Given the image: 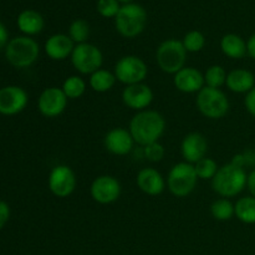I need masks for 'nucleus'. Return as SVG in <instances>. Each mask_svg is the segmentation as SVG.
<instances>
[{
  "label": "nucleus",
  "mask_w": 255,
  "mask_h": 255,
  "mask_svg": "<svg viewBox=\"0 0 255 255\" xmlns=\"http://www.w3.org/2000/svg\"><path fill=\"white\" fill-rule=\"evenodd\" d=\"M129 133L134 143L141 147L158 142L166 131V120L154 110H143L134 115L129 121Z\"/></svg>",
  "instance_id": "nucleus-1"
},
{
  "label": "nucleus",
  "mask_w": 255,
  "mask_h": 255,
  "mask_svg": "<svg viewBox=\"0 0 255 255\" xmlns=\"http://www.w3.org/2000/svg\"><path fill=\"white\" fill-rule=\"evenodd\" d=\"M247 181L248 174L246 168L229 162L219 167L218 172L212 179V188L222 198H233L244 191Z\"/></svg>",
  "instance_id": "nucleus-2"
},
{
  "label": "nucleus",
  "mask_w": 255,
  "mask_h": 255,
  "mask_svg": "<svg viewBox=\"0 0 255 255\" xmlns=\"http://www.w3.org/2000/svg\"><path fill=\"white\" fill-rule=\"evenodd\" d=\"M147 24V12L138 4H125L115 17L116 30L121 36L133 39L143 32Z\"/></svg>",
  "instance_id": "nucleus-3"
},
{
  "label": "nucleus",
  "mask_w": 255,
  "mask_h": 255,
  "mask_svg": "<svg viewBox=\"0 0 255 255\" xmlns=\"http://www.w3.org/2000/svg\"><path fill=\"white\" fill-rule=\"evenodd\" d=\"M167 187L168 191L177 198L188 197L196 189L198 183L194 164L188 162H178L174 164L167 176Z\"/></svg>",
  "instance_id": "nucleus-4"
},
{
  "label": "nucleus",
  "mask_w": 255,
  "mask_h": 255,
  "mask_svg": "<svg viewBox=\"0 0 255 255\" xmlns=\"http://www.w3.org/2000/svg\"><path fill=\"white\" fill-rule=\"evenodd\" d=\"M187 54L182 41L168 39L161 42L156 50V61L159 69L169 75H174L186 66Z\"/></svg>",
  "instance_id": "nucleus-5"
},
{
  "label": "nucleus",
  "mask_w": 255,
  "mask_h": 255,
  "mask_svg": "<svg viewBox=\"0 0 255 255\" xmlns=\"http://www.w3.org/2000/svg\"><path fill=\"white\" fill-rule=\"evenodd\" d=\"M196 105L204 117L211 120H221L228 114L229 100L221 89L204 86L197 94Z\"/></svg>",
  "instance_id": "nucleus-6"
},
{
  "label": "nucleus",
  "mask_w": 255,
  "mask_h": 255,
  "mask_svg": "<svg viewBox=\"0 0 255 255\" xmlns=\"http://www.w3.org/2000/svg\"><path fill=\"white\" fill-rule=\"evenodd\" d=\"M6 59L17 69L29 67L39 59L40 46L29 36H19L12 39L6 46Z\"/></svg>",
  "instance_id": "nucleus-7"
},
{
  "label": "nucleus",
  "mask_w": 255,
  "mask_h": 255,
  "mask_svg": "<svg viewBox=\"0 0 255 255\" xmlns=\"http://www.w3.org/2000/svg\"><path fill=\"white\" fill-rule=\"evenodd\" d=\"M70 60L74 69L79 74L92 75L95 71L102 69L104 54L96 45L84 42V44L75 45Z\"/></svg>",
  "instance_id": "nucleus-8"
},
{
  "label": "nucleus",
  "mask_w": 255,
  "mask_h": 255,
  "mask_svg": "<svg viewBox=\"0 0 255 255\" xmlns=\"http://www.w3.org/2000/svg\"><path fill=\"white\" fill-rule=\"evenodd\" d=\"M114 74L117 81L129 86V85L143 82L148 75V67L139 56L126 55L116 62Z\"/></svg>",
  "instance_id": "nucleus-9"
},
{
  "label": "nucleus",
  "mask_w": 255,
  "mask_h": 255,
  "mask_svg": "<svg viewBox=\"0 0 255 255\" xmlns=\"http://www.w3.org/2000/svg\"><path fill=\"white\" fill-rule=\"evenodd\" d=\"M50 192L57 198H67L75 192L77 178L71 167L66 164H57L51 169L47 179Z\"/></svg>",
  "instance_id": "nucleus-10"
},
{
  "label": "nucleus",
  "mask_w": 255,
  "mask_h": 255,
  "mask_svg": "<svg viewBox=\"0 0 255 255\" xmlns=\"http://www.w3.org/2000/svg\"><path fill=\"white\" fill-rule=\"evenodd\" d=\"M121 183L114 176L102 174L92 181L90 187L91 198L99 204H112L121 197Z\"/></svg>",
  "instance_id": "nucleus-11"
},
{
  "label": "nucleus",
  "mask_w": 255,
  "mask_h": 255,
  "mask_svg": "<svg viewBox=\"0 0 255 255\" xmlns=\"http://www.w3.org/2000/svg\"><path fill=\"white\" fill-rule=\"evenodd\" d=\"M69 99L64 94L61 87H47L37 100V109L42 116L55 119L61 116L67 107Z\"/></svg>",
  "instance_id": "nucleus-12"
},
{
  "label": "nucleus",
  "mask_w": 255,
  "mask_h": 255,
  "mask_svg": "<svg viewBox=\"0 0 255 255\" xmlns=\"http://www.w3.org/2000/svg\"><path fill=\"white\" fill-rule=\"evenodd\" d=\"M154 95L151 87L144 82L126 86L122 91V101L128 109L133 111H143L148 110L153 102Z\"/></svg>",
  "instance_id": "nucleus-13"
},
{
  "label": "nucleus",
  "mask_w": 255,
  "mask_h": 255,
  "mask_svg": "<svg viewBox=\"0 0 255 255\" xmlns=\"http://www.w3.org/2000/svg\"><path fill=\"white\" fill-rule=\"evenodd\" d=\"M29 97L19 86H6L0 90V114L11 116L26 107Z\"/></svg>",
  "instance_id": "nucleus-14"
},
{
  "label": "nucleus",
  "mask_w": 255,
  "mask_h": 255,
  "mask_svg": "<svg viewBox=\"0 0 255 255\" xmlns=\"http://www.w3.org/2000/svg\"><path fill=\"white\" fill-rule=\"evenodd\" d=\"M207 152H208V141L199 132H191L182 139L181 153L184 162L196 164L202 158L207 157Z\"/></svg>",
  "instance_id": "nucleus-15"
},
{
  "label": "nucleus",
  "mask_w": 255,
  "mask_h": 255,
  "mask_svg": "<svg viewBox=\"0 0 255 255\" xmlns=\"http://www.w3.org/2000/svg\"><path fill=\"white\" fill-rule=\"evenodd\" d=\"M104 144L110 153L115 156H126L133 149L134 139L128 129L115 127L106 133Z\"/></svg>",
  "instance_id": "nucleus-16"
},
{
  "label": "nucleus",
  "mask_w": 255,
  "mask_h": 255,
  "mask_svg": "<svg viewBox=\"0 0 255 255\" xmlns=\"http://www.w3.org/2000/svg\"><path fill=\"white\" fill-rule=\"evenodd\" d=\"M173 85L183 94H198L206 86L204 75L196 67L184 66L173 75Z\"/></svg>",
  "instance_id": "nucleus-17"
},
{
  "label": "nucleus",
  "mask_w": 255,
  "mask_h": 255,
  "mask_svg": "<svg viewBox=\"0 0 255 255\" xmlns=\"http://www.w3.org/2000/svg\"><path fill=\"white\" fill-rule=\"evenodd\" d=\"M136 183L139 191L151 197L159 196L166 189V179L156 168L146 167L137 173Z\"/></svg>",
  "instance_id": "nucleus-18"
},
{
  "label": "nucleus",
  "mask_w": 255,
  "mask_h": 255,
  "mask_svg": "<svg viewBox=\"0 0 255 255\" xmlns=\"http://www.w3.org/2000/svg\"><path fill=\"white\" fill-rule=\"evenodd\" d=\"M44 49L49 59L54 61H64L71 57L75 49V42L70 39L69 35L55 34L46 40Z\"/></svg>",
  "instance_id": "nucleus-19"
},
{
  "label": "nucleus",
  "mask_w": 255,
  "mask_h": 255,
  "mask_svg": "<svg viewBox=\"0 0 255 255\" xmlns=\"http://www.w3.org/2000/svg\"><path fill=\"white\" fill-rule=\"evenodd\" d=\"M226 86L234 94H248L255 87V76L247 69H234L227 75Z\"/></svg>",
  "instance_id": "nucleus-20"
},
{
  "label": "nucleus",
  "mask_w": 255,
  "mask_h": 255,
  "mask_svg": "<svg viewBox=\"0 0 255 255\" xmlns=\"http://www.w3.org/2000/svg\"><path fill=\"white\" fill-rule=\"evenodd\" d=\"M221 49L222 52L229 59L239 60L248 55L247 42L237 34L224 35L221 40Z\"/></svg>",
  "instance_id": "nucleus-21"
},
{
  "label": "nucleus",
  "mask_w": 255,
  "mask_h": 255,
  "mask_svg": "<svg viewBox=\"0 0 255 255\" xmlns=\"http://www.w3.org/2000/svg\"><path fill=\"white\" fill-rule=\"evenodd\" d=\"M44 25V17L35 10H25L17 17V26L27 35H36L41 32Z\"/></svg>",
  "instance_id": "nucleus-22"
},
{
  "label": "nucleus",
  "mask_w": 255,
  "mask_h": 255,
  "mask_svg": "<svg viewBox=\"0 0 255 255\" xmlns=\"http://www.w3.org/2000/svg\"><path fill=\"white\" fill-rule=\"evenodd\" d=\"M116 81L117 79L114 72L109 71V70L100 69L92 75H90L89 85L95 92L105 94V92H109L110 90H112Z\"/></svg>",
  "instance_id": "nucleus-23"
},
{
  "label": "nucleus",
  "mask_w": 255,
  "mask_h": 255,
  "mask_svg": "<svg viewBox=\"0 0 255 255\" xmlns=\"http://www.w3.org/2000/svg\"><path fill=\"white\" fill-rule=\"evenodd\" d=\"M236 217L246 224H255V197H242L234 204Z\"/></svg>",
  "instance_id": "nucleus-24"
},
{
  "label": "nucleus",
  "mask_w": 255,
  "mask_h": 255,
  "mask_svg": "<svg viewBox=\"0 0 255 255\" xmlns=\"http://www.w3.org/2000/svg\"><path fill=\"white\" fill-rule=\"evenodd\" d=\"M86 82L79 75H72L65 79L61 89L69 100H77L86 91Z\"/></svg>",
  "instance_id": "nucleus-25"
},
{
  "label": "nucleus",
  "mask_w": 255,
  "mask_h": 255,
  "mask_svg": "<svg viewBox=\"0 0 255 255\" xmlns=\"http://www.w3.org/2000/svg\"><path fill=\"white\" fill-rule=\"evenodd\" d=\"M211 214L216 221H231L236 216L234 204L228 198H219L214 201L211 206Z\"/></svg>",
  "instance_id": "nucleus-26"
},
{
  "label": "nucleus",
  "mask_w": 255,
  "mask_h": 255,
  "mask_svg": "<svg viewBox=\"0 0 255 255\" xmlns=\"http://www.w3.org/2000/svg\"><path fill=\"white\" fill-rule=\"evenodd\" d=\"M203 75L206 86L212 87V89H221L222 86L226 85L228 72L221 65H212L206 70Z\"/></svg>",
  "instance_id": "nucleus-27"
},
{
  "label": "nucleus",
  "mask_w": 255,
  "mask_h": 255,
  "mask_svg": "<svg viewBox=\"0 0 255 255\" xmlns=\"http://www.w3.org/2000/svg\"><path fill=\"white\" fill-rule=\"evenodd\" d=\"M69 36L75 45L87 42L90 36V25L86 20L76 19L71 22L69 27Z\"/></svg>",
  "instance_id": "nucleus-28"
},
{
  "label": "nucleus",
  "mask_w": 255,
  "mask_h": 255,
  "mask_svg": "<svg viewBox=\"0 0 255 255\" xmlns=\"http://www.w3.org/2000/svg\"><path fill=\"white\" fill-rule=\"evenodd\" d=\"M194 169H196L198 179H203V181L211 179L212 181L217 174V172H218L219 166L213 158L204 157V158H202L201 161L194 164Z\"/></svg>",
  "instance_id": "nucleus-29"
},
{
  "label": "nucleus",
  "mask_w": 255,
  "mask_h": 255,
  "mask_svg": "<svg viewBox=\"0 0 255 255\" xmlns=\"http://www.w3.org/2000/svg\"><path fill=\"white\" fill-rule=\"evenodd\" d=\"M182 44L187 52H199L206 46V37L198 30H192L184 35Z\"/></svg>",
  "instance_id": "nucleus-30"
},
{
  "label": "nucleus",
  "mask_w": 255,
  "mask_h": 255,
  "mask_svg": "<svg viewBox=\"0 0 255 255\" xmlns=\"http://www.w3.org/2000/svg\"><path fill=\"white\" fill-rule=\"evenodd\" d=\"M142 154L149 162H161L164 158L166 151H164L163 144L159 143L158 141L142 147Z\"/></svg>",
  "instance_id": "nucleus-31"
},
{
  "label": "nucleus",
  "mask_w": 255,
  "mask_h": 255,
  "mask_svg": "<svg viewBox=\"0 0 255 255\" xmlns=\"http://www.w3.org/2000/svg\"><path fill=\"white\" fill-rule=\"evenodd\" d=\"M120 2L119 0H99L97 1V11L104 17H116L119 14Z\"/></svg>",
  "instance_id": "nucleus-32"
},
{
  "label": "nucleus",
  "mask_w": 255,
  "mask_h": 255,
  "mask_svg": "<svg viewBox=\"0 0 255 255\" xmlns=\"http://www.w3.org/2000/svg\"><path fill=\"white\" fill-rule=\"evenodd\" d=\"M244 106H246L247 111H248L252 116L255 117V87L246 95Z\"/></svg>",
  "instance_id": "nucleus-33"
},
{
  "label": "nucleus",
  "mask_w": 255,
  "mask_h": 255,
  "mask_svg": "<svg viewBox=\"0 0 255 255\" xmlns=\"http://www.w3.org/2000/svg\"><path fill=\"white\" fill-rule=\"evenodd\" d=\"M10 217V209L5 202L0 201V229L5 226L7 221H9Z\"/></svg>",
  "instance_id": "nucleus-34"
},
{
  "label": "nucleus",
  "mask_w": 255,
  "mask_h": 255,
  "mask_svg": "<svg viewBox=\"0 0 255 255\" xmlns=\"http://www.w3.org/2000/svg\"><path fill=\"white\" fill-rule=\"evenodd\" d=\"M242 157H243L244 167L254 166L255 164V151H253V149L243 152V153H242Z\"/></svg>",
  "instance_id": "nucleus-35"
},
{
  "label": "nucleus",
  "mask_w": 255,
  "mask_h": 255,
  "mask_svg": "<svg viewBox=\"0 0 255 255\" xmlns=\"http://www.w3.org/2000/svg\"><path fill=\"white\" fill-rule=\"evenodd\" d=\"M247 187H248L251 196L255 197V168L248 174V181H247Z\"/></svg>",
  "instance_id": "nucleus-36"
},
{
  "label": "nucleus",
  "mask_w": 255,
  "mask_h": 255,
  "mask_svg": "<svg viewBox=\"0 0 255 255\" xmlns=\"http://www.w3.org/2000/svg\"><path fill=\"white\" fill-rule=\"evenodd\" d=\"M247 51L252 59L255 60V34L252 35L247 41Z\"/></svg>",
  "instance_id": "nucleus-37"
},
{
  "label": "nucleus",
  "mask_w": 255,
  "mask_h": 255,
  "mask_svg": "<svg viewBox=\"0 0 255 255\" xmlns=\"http://www.w3.org/2000/svg\"><path fill=\"white\" fill-rule=\"evenodd\" d=\"M6 41H7V31L6 29H5L4 25L0 22V49H2V47L5 46Z\"/></svg>",
  "instance_id": "nucleus-38"
},
{
  "label": "nucleus",
  "mask_w": 255,
  "mask_h": 255,
  "mask_svg": "<svg viewBox=\"0 0 255 255\" xmlns=\"http://www.w3.org/2000/svg\"><path fill=\"white\" fill-rule=\"evenodd\" d=\"M132 0H119V2H125V4H129Z\"/></svg>",
  "instance_id": "nucleus-39"
}]
</instances>
